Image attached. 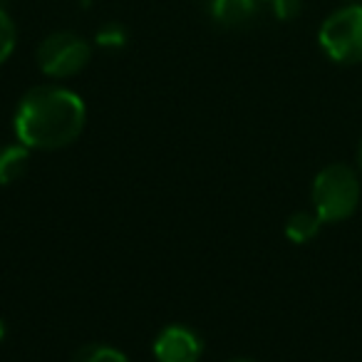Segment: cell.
Wrapping results in <instances>:
<instances>
[{
  "label": "cell",
  "instance_id": "cell-1",
  "mask_svg": "<svg viewBox=\"0 0 362 362\" xmlns=\"http://www.w3.org/2000/svg\"><path fill=\"white\" fill-rule=\"evenodd\" d=\"M87 124V107L77 92L37 85L21 97L13 117L18 141L28 149L55 151L70 146Z\"/></svg>",
  "mask_w": 362,
  "mask_h": 362
},
{
  "label": "cell",
  "instance_id": "cell-2",
  "mask_svg": "<svg viewBox=\"0 0 362 362\" xmlns=\"http://www.w3.org/2000/svg\"><path fill=\"white\" fill-rule=\"evenodd\" d=\"M360 176L347 164H330L317 171L313 181V211L322 218V223L345 221L360 206Z\"/></svg>",
  "mask_w": 362,
  "mask_h": 362
},
{
  "label": "cell",
  "instance_id": "cell-3",
  "mask_svg": "<svg viewBox=\"0 0 362 362\" xmlns=\"http://www.w3.org/2000/svg\"><path fill=\"white\" fill-rule=\"evenodd\" d=\"M317 42L332 62H362V3H347L327 16L317 33Z\"/></svg>",
  "mask_w": 362,
  "mask_h": 362
},
{
  "label": "cell",
  "instance_id": "cell-4",
  "mask_svg": "<svg viewBox=\"0 0 362 362\" xmlns=\"http://www.w3.org/2000/svg\"><path fill=\"white\" fill-rule=\"evenodd\" d=\"M92 45L82 35L72 30L50 33L37 47V65L42 75L52 80H67L75 77L90 65Z\"/></svg>",
  "mask_w": 362,
  "mask_h": 362
},
{
  "label": "cell",
  "instance_id": "cell-5",
  "mask_svg": "<svg viewBox=\"0 0 362 362\" xmlns=\"http://www.w3.org/2000/svg\"><path fill=\"white\" fill-rule=\"evenodd\" d=\"M156 362H199L204 355V340L187 325H166L154 337Z\"/></svg>",
  "mask_w": 362,
  "mask_h": 362
},
{
  "label": "cell",
  "instance_id": "cell-6",
  "mask_svg": "<svg viewBox=\"0 0 362 362\" xmlns=\"http://www.w3.org/2000/svg\"><path fill=\"white\" fill-rule=\"evenodd\" d=\"M206 11L221 28H246L258 13V0H206Z\"/></svg>",
  "mask_w": 362,
  "mask_h": 362
},
{
  "label": "cell",
  "instance_id": "cell-7",
  "mask_svg": "<svg viewBox=\"0 0 362 362\" xmlns=\"http://www.w3.org/2000/svg\"><path fill=\"white\" fill-rule=\"evenodd\" d=\"M30 151L23 141L0 146V187H8L25 174L30 166Z\"/></svg>",
  "mask_w": 362,
  "mask_h": 362
},
{
  "label": "cell",
  "instance_id": "cell-8",
  "mask_svg": "<svg viewBox=\"0 0 362 362\" xmlns=\"http://www.w3.org/2000/svg\"><path fill=\"white\" fill-rule=\"evenodd\" d=\"M322 218L315 211H296L286 221V236L293 243H308L320 233Z\"/></svg>",
  "mask_w": 362,
  "mask_h": 362
},
{
  "label": "cell",
  "instance_id": "cell-9",
  "mask_svg": "<svg viewBox=\"0 0 362 362\" xmlns=\"http://www.w3.org/2000/svg\"><path fill=\"white\" fill-rule=\"evenodd\" d=\"M95 42L107 52H117V50H124L127 42H129V33L122 23H105V25L97 30Z\"/></svg>",
  "mask_w": 362,
  "mask_h": 362
},
{
  "label": "cell",
  "instance_id": "cell-10",
  "mask_svg": "<svg viewBox=\"0 0 362 362\" xmlns=\"http://www.w3.org/2000/svg\"><path fill=\"white\" fill-rule=\"evenodd\" d=\"M18 45V25L6 11V6H0V65L11 60Z\"/></svg>",
  "mask_w": 362,
  "mask_h": 362
},
{
  "label": "cell",
  "instance_id": "cell-11",
  "mask_svg": "<svg viewBox=\"0 0 362 362\" xmlns=\"http://www.w3.org/2000/svg\"><path fill=\"white\" fill-rule=\"evenodd\" d=\"M72 362H129L122 350L112 345H85Z\"/></svg>",
  "mask_w": 362,
  "mask_h": 362
},
{
  "label": "cell",
  "instance_id": "cell-12",
  "mask_svg": "<svg viewBox=\"0 0 362 362\" xmlns=\"http://www.w3.org/2000/svg\"><path fill=\"white\" fill-rule=\"evenodd\" d=\"M271 11L278 21H293L300 16L303 0H271Z\"/></svg>",
  "mask_w": 362,
  "mask_h": 362
},
{
  "label": "cell",
  "instance_id": "cell-13",
  "mask_svg": "<svg viewBox=\"0 0 362 362\" xmlns=\"http://www.w3.org/2000/svg\"><path fill=\"white\" fill-rule=\"evenodd\" d=\"M3 340H6V322L0 320V342H3Z\"/></svg>",
  "mask_w": 362,
  "mask_h": 362
},
{
  "label": "cell",
  "instance_id": "cell-14",
  "mask_svg": "<svg viewBox=\"0 0 362 362\" xmlns=\"http://www.w3.org/2000/svg\"><path fill=\"white\" fill-rule=\"evenodd\" d=\"M228 362H258V360H251V357H236V360H228Z\"/></svg>",
  "mask_w": 362,
  "mask_h": 362
},
{
  "label": "cell",
  "instance_id": "cell-15",
  "mask_svg": "<svg viewBox=\"0 0 362 362\" xmlns=\"http://www.w3.org/2000/svg\"><path fill=\"white\" fill-rule=\"evenodd\" d=\"M80 3H82L85 8H90V6H92V0H80Z\"/></svg>",
  "mask_w": 362,
  "mask_h": 362
},
{
  "label": "cell",
  "instance_id": "cell-16",
  "mask_svg": "<svg viewBox=\"0 0 362 362\" xmlns=\"http://www.w3.org/2000/svg\"><path fill=\"white\" fill-rule=\"evenodd\" d=\"M8 3H16V0H0V6H8Z\"/></svg>",
  "mask_w": 362,
  "mask_h": 362
},
{
  "label": "cell",
  "instance_id": "cell-17",
  "mask_svg": "<svg viewBox=\"0 0 362 362\" xmlns=\"http://www.w3.org/2000/svg\"><path fill=\"white\" fill-rule=\"evenodd\" d=\"M360 169H362V144H360Z\"/></svg>",
  "mask_w": 362,
  "mask_h": 362
},
{
  "label": "cell",
  "instance_id": "cell-18",
  "mask_svg": "<svg viewBox=\"0 0 362 362\" xmlns=\"http://www.w3.org/2000/svg\"><path fill=\"white\" fill-rule=\"evenodd\" d=\"M345 3H362V0H345Z\"/></svg>",
  "mask_w": 362,
  "mask_h": 362
},
{
  "label": "cell",
  "instance_id": "cell-19",
  "mask_svg": "<svg viewBox=\"0 0 362 362\" xmlns=\"http://www.w3.org/2000/svg\"><path fill=\"white\" fill-rule=\"evenodd\" d=\"M258 3H271V0H258Z\"/></svg>",
  "mask_w": 362,
  "mask_h": 362
}]
</instances>
